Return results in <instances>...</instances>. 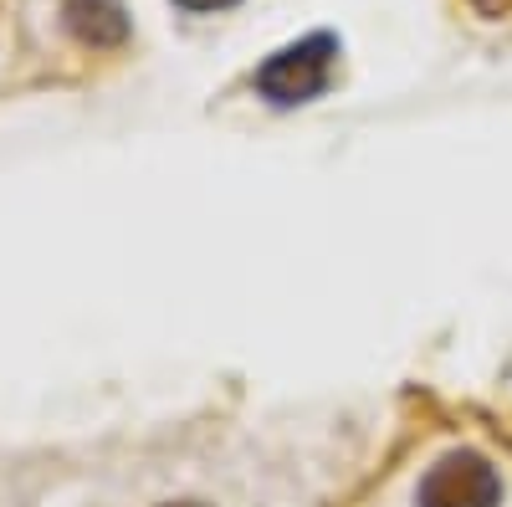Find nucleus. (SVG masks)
I'll list each match as a JSON object with an SVG mask.
<instances>
[{"label": "nucleus", "mask_w": 512, "mask_h": 507, "mask_svg": "<svg viewBox=\"0 0 512 507\" xmlns=\"http://www.w3.org/2000/svg\"><path fill=\"white\" fill-rule=\"evenodd\" d=\"M169 507H200V502H169Z\"/></svg>", "instance_id": "nucleus-6"}, {"label": "nucleus", "mask_w": 512, "mask_h": 507, "mask_svg": "<svg viewBox=\"0 0 512 507\" xmlns=\"http://www.w3.org/2000/svg\"><path fill=\"white\" fill-rule=\"evenodd\" d=\"M477 11H482V16H507L512 0H477Z\"/></svg>", "instance_id": "nucleus-5"}, {"label": "nucleus", "mask_w": 512, "mask_h": 507, "mask_svg": "<svg viewBox=\"0 0 512 507\" xmlns=\"http://www.w3.org/2000/svg\"><path fill=\"white\" fill-rule=\"evenodd\" d=\"M185 11H226V6H236V0H180Z\"/></svg>", "instance_id": "nucleus-4"}, {"label": "nucleus", "mask_w": 512, "mask_h": 507, "mask_svg": "<svg viewBox=\"0 0 512 507\" xmlns=\"http://www.w3.org/2000/svg\"><path fill=\"white\" fill-rule=\"evenodd\" d=\"M415 507H502V477L482 451H451L420 477Z\"/></svg>", "instance_id": "nucleus-2"}, {"label": "nucleus", "mask_w": 512, "mask_h": 507, "mask_svg": "<svg viewBox=\"0 0 512 507\" xmlns=\"http://www.w3.org/2000/svg\"><path fill=\"white\" fill-rule=\"evenodd\" d=\"M67 26L93 41V47H118V41L128 36V21H123V6L118 0H67Z\"/></svg>", "instance_id": "nucleus-3"}, {"label": "nucleus", "mask_w": 512, "mask_h": 507, "mask_svg": "<svg viewBox=\"0 0 512 507\" xmlns=\"http://www.w3.org/2000/svg\"><path fill=\"white\" fill-rule=\"evenodd\" d=\"M338 67V36L333 31H313L292 47L272 52L262 67L251 72V88L256 98H267L272 108H297V103H313L328 93Z\"/></svg>", "instance_id": "nucleus-1"}]
</instances>
